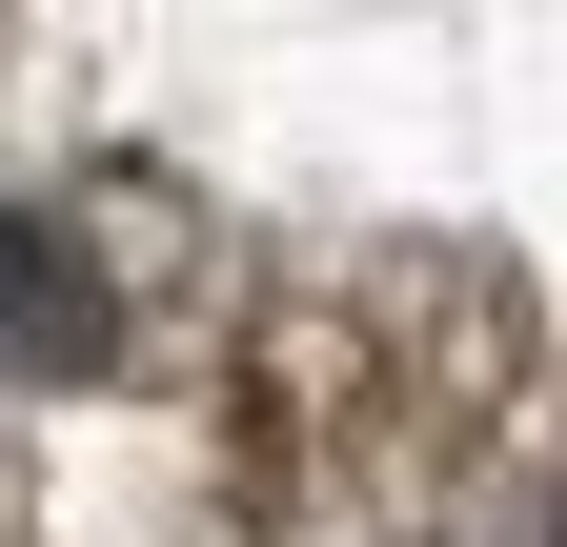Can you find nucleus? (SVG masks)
Instances as JSON below:
<instances>
[{
  "label": "nucleus",
  "mask_w": 567,
  "mask_h": 547,
  "mask_svg": "<svg viewBox=\"0 0 567 547\" xmlns=\"http://www.w3.org/2000/svg\"><path fill=\"white\" fill-rule=\"evenodd\" d=\"M0 365H102V285H82V264H61L41 224H0Z\"/></svg>",
  "instance_id": "nucleus-1"
}]
</instances>
